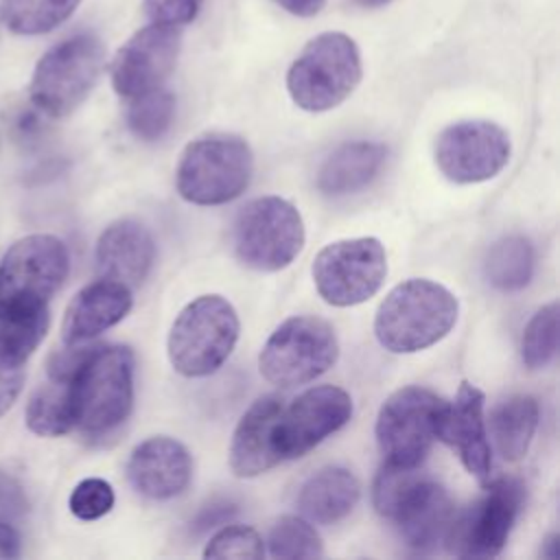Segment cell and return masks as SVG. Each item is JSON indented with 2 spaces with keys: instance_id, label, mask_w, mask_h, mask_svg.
Here are the masks:
<instances>
[{
  "instance_id": "39",
  "label": "cell",
  "mask_w": 560,
  "mask_h": 560,
  "mask_svg": "<svg viewBox=\"0 0 560 560\" xmlns=\"http://www.w3.org/2000/svg\"><path fill=\"white\" fill-rule=\"evenodd\" d=\"M273 2L280 4L287 13L298 15V18L317 15L326 4V0H273Z\"/></svg>"
},
{
  "instance_id": "15",
  "label": "cell",
  "mask_w": 560,
  "mask_h": 560,
  "mask_svg": "<svg viewBox=\"0 0 560 560\" xmlns=\"http://www.w3.org/2000/svg\"><path fill=\"white\" fill-rule=\"evenodd\" d=\"M182 33L175 26L149 24L136 31L112 61V85L125 98L158 90L175 70Z\"/></svg>"
},
{
  "instance_id": "4",
  "label": "cell",
  "mask_w": 560,
  "mask_h": 560,
  "mask_svg": "<svg viewBox=\"0 0 560 560\" xmlns=\"http://www.w3.org/2000/svg\"><path fill=\"white\" fill-rule=\"evenodd\" d=\"M361 52L357 42L339 31L313 37L287 72L293 103L306 112H328L341 105L361 81Z\"/></svg>"
},
{
  "instance_id": "36",
  "label": "cell",
  "mask_w": 560,
  "mask_h": 560,
  "mask_svg": "<svg viewBox=\"0 0 560 560\" xmlns=\"http://www.w3.org/2000/svg\"><path fill=\"white\" fill-rule=\"evenodd\" d=\"M24 385V368H0V416H4Z\"/></svg>"
},
{
  "instance_id": "18",
  "label": "cell",
  "mask_w": 560,
  "mask_h": 560,
  "mask_svg": "<svg viewBox=\"0 0 560 560\" xmlns=\"http://www.w3.org/2000/svg\"><path fill=\"white\" fill-rule=\"evenodd\" d=\"M192 477L188 448L166 435L140 442L127 462V479L147 499L166 501L182 494Z\"/></svg>"
},
{
  "instance_id": "3",
  "label": "cell",
  "mask_w": 560,
  "mask_h": 560,
  "mask_svg": "<svg viewBox=\"0 0 560 560\" xmlns=\"http://www.w3.org/2000/svg\"><path fill=\"white\" fill-rule=\"evenodd\" d=\"M77 427L103 435L120 427L133 405V352L127 346L88 348L72 374Z\"/></svg>"
},
{
  "instance_id": "5",
  "label": "cell",
  "mask_w": 560,
  "mask_h": 560,
  "mask_svg": "<svg viewBox=\"0 0 560 560\" xmlns=\"http://www.w3.org/2000/svg\"><path fill=\"white\" fill-rule=\"evenodd\" d=\"M254 155L234 133H206L186 144L175 184L182 199L195 206H221L236 199L249 184Z\"/></svg>"
},
{
  "instance_id": "25",
  "label": "cell",
  "mask_w": 560,
  "mask_h": 560,
  "mask_svg": "<svg viewBox=\"0 0 560 560\" xmlns=\"http://www.w3.org/2000/svg\"><path fill=\"white\" fill-rule=\"evenodd\" d=\"M48 324V304L0 302V368H24Z\"/></svg>"
},
{
  "instance_id": "9",
  "label": "cell",
  "mask_w": 560,
  "mask_h": 560,
  "mask_svg": "<svg viewBox=\"0 0 560 560\" xmlns=\"http://www.w3.org/2000/svg\"><path fill=\"white\" fill-rule=\"evenodd\" d=\"M339 357L335 328L313 315H295L284 319L260 350V374L280 387L304 385L328 368Z\"/></svg>"
},
{
  "instance_id": "26",
  "label": "cell",
  "mask_w": 560,
  "mask_h": 560,
  "mask_svg": "<svg viewBox=\"0 0 560 560\" xmlns=\"http://www.w3.org/2000/svg\"><path fill=\"white\" fill-rule=\"evenodd\" d=\"M538 427V402L527 394L501 400L490 413V433L499 455L508 462L521 459Z\"/></svg>"
},
{
  "instance_id": "35",
  "label": "cell",
  "mask_w": 560,
  "mask_h": 560,
  "mask_svg": "<svg viewBox=\"0 0 560 560\" xmlns=\"http://www.w3.org/2000/svg\"><path fill=\"white\" fill-rule=\"evenodd\" d=\"M28 499L24 486L9 472H0V521H18L26 514Z\"/></svg>"
},
{
  "instance_id": "40",
  "label": "cell",
  "mask_w": 560,
  "mask_h": 560,
  "mask_svg": "<svg viewBox=\"0 0 560 560\" xmlns=\"http://www.w3.org/2000/svg\"><path fill=\"white\" fill-rule=\"evenodd\" d=\"M359 7H363V9H378V7H385V4H389L392 0H354Z\"/></svg>"
},
{
  "instance_id": "34",
  "label": "cell",
  "mask_w": 560,
  "mask_h": 560,
  "mask_svg": "<svg viewBox=\"0 0 560 560\" xmlns=\"http://www.w3.org/2000/svg\"><path fill=\"white\" fill-rule=\"evenodd\" d=\"M203 7V0H142L144 15L153 24L182 28L190 24Z\"/></svg>"
},
{
  "instance_id": "24",
  "label": "cell",
  "mask_w": 560,
  "mask_h": 560,
  "mask_svg": "<svg viewBox=\"0 0 560 560\" xmlns=\"http://www.w3.org/2000/svg\"><path fill=\"white\" fill-rule=\"evenodd\" d=\"M359 497V479L348 468L326 466L304 481L298 508L308 521L330 525L346 518L354 510Z\"/></svg>"
},
{
  "instance_id": "12",
  "label": "cell",
  "mask_w": 560,
  "mask_h": 560,
  "mask_svg": "<svg viewBox=\"0 0 560 560\" xmlns=\"http://www.w3.org/2000/svg\"><path fill=\"white\" fill-rule=\"evenodd\" d=\"M70 269L61 238L31 234L13 243L0 260V302L48 304Z\"/></svg>"
},
{
  "instance_id": "16",
  "label": "cell",
  "mask_w": 560,
  "mask_h": 560,
  "mask_svg": "<svg viewBox=\"0 0 560 560\" xmlns=\"http://www.w3.org/2000/svg\"><path fill=\"white\" fill-rule=\"evenodd\" d=\"M352 416V398L337 385H317L300 394L278 418V448L282 459L302 457Z\"/></svg>"
},
{
  "instance_id": "22",
  "label": "cell",
  "mask_w": 560,
  "mask_h": 560,
  "mask_svg": "<svg viewBox=\"0 0 560 560\" xmlns=\"http://www.w3.org/2000/svg\"><path fill=\"white\" fill-rule=\"evenodd\" d=\"M131 308V289L116 280H94L83 287L66 308L61 337L66 346H79L116 326Z\"/></svg>"
},
{
  "instance_id": "38",
  "label": "cell",
  "mask_w": 560,
  "mask_h": 560,
  "mask_svg": "<svg viewBox=\"0 0 560 560\" xmlns=\"http://www.w3.org/2000/svg\"><path fill=\"white\" fill-rule=\"evenodd\" d=\"M22 553V538L13 523L0 521V558H20Z\"/></svg>"
},
{
  "instance_id": "27",
  "label": "cell",
  "mask_w": 560,
  "mask_h": 560,
  "mask_svg": "<svg viewBox=\"0 0 560 560\" xmlns=\"http://www.w3.org/2000/svg\"><path fill=\"white\" fill-rule=\"evenodd\" d=\"M534 245L521 234L499 238L483 262L488 282L499 291H518L529 284L534 276Z\"/></svg>"
},
{
  "instance_id": "1",
  "label": "cell",
  "mask_w": 560,
  "mask_h": 560,
  "mask_svg": "<svg viewBox=\"0 0 560 560\" xmlns=\"http://www.w3.org/2000/svg\"><path fill=\"white\" fill-rule=\"evenodd\" d=\"M372 501L381 516L396 523L405 542L420 553L435 551L448 540L455 523V505L448 492L416 468L381 466Z\"/></svg>"
},
{
  "instance_id": "32",
  "label": "cell",
  "mask_w": 560,
  "mask_h": 560,
  "mask_svg": "<svg viewBox=\"0 0 560 560\" xmlns=\"http://www.w3.org/2000/svg\"><path fill=\"white\" fill-rule=\"evenodd\" d=\"M206 558H262L265 545L260 534L247 525H228L219 529L203 549Z\"/></svg>"
},
{
  "instance_id": "13",
  "label": "cell",
  "mask_w": 560,
  "mask_h": 560,
  "mask_svg": "<svg viewBox=\"0 0 560 560\" xmlns=\"http://www.w3.org/2000/svg\"><path fill=\"white\" fill-rule=\"evenodd\" d=\"M525 490L516 479L492 481L486 494L464 514L455 516L446 545L462 558H494L523 510Z\"/></svg>"
},
{
  "instance_id": "30",
  "label": "cell",
  "mask_w": 560,
  "mask_h": 560,
  "mask_svg": "<svg viewBox=\"0 0 560 560\" xmlns=\"http://www.w3.org/2000/svg\"><path fill=\"white\" fill-rule=\"evenodd\" d=\"M271 558H319L324 545L315 527L300 516H282L269 529Z\"/></svg>"
},
{
  "instance_id": "21",
  "label": "cell",
  "mask_w": 560,
  "mask_h": 560,
  "mask_svg": "<svg viewBox=\"0 0 560 560\" xmlns=\"http://www.w3.org/2000/svg\"><path fill=\"white\" fill-rule=\"evenodd\" d=\"M88 348L63 350L50 359L48 381L39 385L26 405V424L33 433L55 438L77 427L72 374Z\"/></svg>"
},
{
  "instance_id": "19",
  "label": "cell",
  "mask_w": 560,
  "mask_h": 560,
  "mask_svg": "<svg viewBox=\"0 0 560 560\" xmlns=\"http://www.w3.org/2000/svg\"><path fill=\"white\" fill-rule=\"evenodd\" d=\"M282 407L276 396H262L241 416L230 442V468L236 477H256L282 462L278 448Z\"/></svg>"
},
{
  "instance_id": "23",
  "label": "cell",
  "mask_w": 560,
  "mask_h": 560,
  "mask_svg": "<svg viewBox=\"0 0 560 560\" xmlns=\"http://www.w3.org/2000/svg\"><path fill=\"white\" fill-rule=\"evenodd\" d=\"M385 160L387 149L381 142H346L319 166L317 188L330 197L357 192L376 179Z\"/></svg>"
},
{
  "instance_id": "10",
  "label": "cell",
  "mask_w": 560,
  "mask_h": 560,
  "mask_svg": "<svg viewBox=\"0 0 560 560\" xmlns=\"http://www.w3.org/2000/svg\"><path fill=\"white\" fill-rule=\"evenodd\" d=\"M446 400L420 385L396 389L378 409L376 442L385 464L418 468L440 435Z\"/></svg>"
},
{
  "instance_id": "2",
  "label": "cell",
  "mask_w": 560,
  "mask_h": 560,
  "mask_svg": "<svg viewBox=\"0 0 560 560\" xmlns=\"http://www.w3.org/2000/svg\"><path fill=\"white\" fill-rule=\"evenodd\" d=\"M457 298L427 278H411L394 287L374 317L378 343L398 354H409L438 343L457 322Z\"/></svg>"
},
{
  "instance_id": "20",
  "label": "cell",
  "mask_w": 560,
  "mask_h": 560,
  "mask_svg": "<svg viewBox=\"0 0 560 560\" xmlns=\"http://www.w3.org/2000/svg\"><path fill=\"white\" fill-rule=\"evenodd\" d=\"M155 260L151 232L133 221L120 219L103 230L96 241V267L101 278L116 280L129 289L144 282Z\"/></svg>"
},
{
  "instance_id": "29",
  "label": "cell",
  "mask_w": 560,
  "mask_h": 560,
  "mask_svg": "<svg viewBox=\"0 0 560 560\" xmlns=\"http://www.w3.org/2000/svg\"><path fill=\"white\" fill-rule=\"evenodd\" d=\"M129 101L127 125L136 138L153 142L171 129L175 118V96L164 85Z\"/></svg>"
},
{
  "instance_id": "14",
  "label": "cell",
  "mask_w": 560,
  "mask_h": 560,
  "mask_svg": "<svg viewBox=\"0 0 560 560\" xmlns=\"http://www.w3.org/2000/svg\"><path fill=\"white\" fill-rule=\"evenodd\" d=\"M508 133L490 120H459L448 125L435 142V164L455 184L492 179L510 160Z\"/></svg>"
},
{
  "instance_id": "31",
  "label": "cell",
  "mask_w": 560,
  "mask_h": 560,
  "mask_svg": "<svg viewBox=\"0 0 560 560\" xmlns=\"http://www.w3.org/2000/svg\"><path fill=\"white\" fill-rule=\"evenodd\" d=\"M558 350V302L538 308L527 322L521 339L523 363L532 370L545 368Z\"/></svg>"
},
{
  "instance_id": "8",
  "label": "cell",
  "mask_w": 560,
  "mask_h": 560,
  "mask_svg": "<svg viewBox=\"0 0 560 560\" xmlns=\"http://www.w3.org/2000/svg\"><path fill=\"white\" fill-rule=\"evenodd\" d=\"M238 260L256 271H278L293 262L304 245V221L282 197H258L241 208L232 230Z\"/></svg>"
},
{
  "instance_id": "7",
  "label": "cell",
  "mask_w": 560,
  "mask_h": 560,
  "mask_svg": "<svg viewBox=\"0 0 560 560\" xmlns=\"http://www.w3.org/2000/svg\"><path fill=\"white\" fill-rule=\"evenodd\" d=\"M105 66V46L94 33H77L55 44L37 61L31 79L33 105L55 118L74 112L96 85Z\"/></svg>"
},
{
  "instance_id": "11",
  "label": "cell",
  "mask_w": 560,
  "mask_h": 560,
  "mask_svg": "<svg viewBox=\"0 0 560 560\" xmlns=\"http://www.w3.org/2000/svg\"><path fill=\"white\" fill-rule=\"evenodd\" d=\"M387 276L378 238H343L326 245L313 260L317 293L332 306H354L372 298Z\"/></svg>"
},
{
  "instance_id": "28",
  "label": "cell",
  "mask_w": 560,
  "mask_h": 560,
  "mask_svg": "<svg viewBox=\"0 0 560 560\" xmlns=\"http://www.w3.org/2000/svg\"><path fill=\"white\" fill-rule=\"evenodd\" d=\"M81 0H2V22L18 35H39L63 24Z\"/></svg>"
},
{
  "instance_id": "37",
  "label": "cell",
  "mask_w": 560,
  "mask_h": 560,
  "mask_svg": "<svg viewBox=\"0 0 560 560\" xmlns=\"http://www.w3.org/2000/svg\"><path fill=\"white\" fill-rule=\"evenodd\" d=\"M234 514V505L230 503H212L208 505L203 512H199L197 521H195V527L201 532V529H210V527H217L221 523H225L230 516Z\"/></svg>"
},
{
  "instance_id": "17",
  "label": "cell",
  "mask_w": 560,
  "mask_h": 560,
  "mask_svg": "<svg viewBox=\"0 0 560 560\" xmlns=\"http://www.w3.org/2000/svg\"><path fill=\"white\" fill-rule=\"evenodd\" d=\"M483 392L472 383H462L455 398L444 405L440 440L446 442L464 468L481 483L490 481L492 455L483 420Z\"/></svg>"
},
{
  "instance_id": "6",
  "label": "cell",
  "mask_w": 560,
  "mask_h": 560,
  "mask_svg": "<svg viewBox=\"0 0 560 560\" xmlns=\"http://www.w3.org/2000/svg\"><path fill=\"white\" fill-rule=\"evenodd\" d=\"M238 315L221 295H199L175 317L168 332V359L175 372L197 378L217 372L238 339Z\"/></svg>"
},
{
  "instance_id": "33",
  "label": "cell",
  "mask_w": 560,
  "mask_h": 560,
  "mask_svg": "<svg viewBox=\"0 0 560 560\" xmlns=\"http://www.w3.org/2000/svg\"><path fill=\"white\" fill-rule=\"evenodd\" d=\"M70 512L81 521H96L114 508V490L105 479L90 477L77 483L70 494Z\"/></svg>"
}]
</instances>
